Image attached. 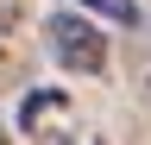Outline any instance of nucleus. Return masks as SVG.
<instances>
[{
    "instance_id": "obj_1",
    "label": "nucleus",
    "mask_w": 151,
    "mask_h": 145,
    "mask_svg": "<svg viewBox=\"0 0 151 145\" xmlns=\"http://www.w3.org/2000/svg\"><path fill=\"white\" fill-rule=\"evenodd\" d=\"M44 50L69 76H107V32L82 13H50L44 19Z\"/></svg>"
},
{
    "instance_id": "obj_2",
    "label": "nucleus",
    "mask_w": 151,
    "mask_h": 145,
    "mask_svg": "<svg viewBox=\"0 0 151 145\" xmlns=\"http://www.w3.org/2000/svg\"><path fill=\"white\" fill-rule=\"evenodd\" d=\"M19 120H25V133H50V126L69 120V95L63 88H32L25 107H19Z\"/></svg>"
},
{
    "instance_id": "obj_3",
    "label": "nucleus",
    "mask_w": 151,
    "mask_h": 145,
    "mask_svg": "<svg viewBox=\"0 0 151 145\" xmlns=\"http://www.w3.org/2000/svg\"><path fill=\"white\" fill-rule=\"evenodd\" d=\"M94 13H101V19H113V25H132L139 19V6H132V0H88Z\"/></svg>"
},
{
    "instance_id": "obj_4",
    "label": "nucleus",
    "mask_w": 151,
    "mask_h": 145,
    "mask_svg": "<svg viewBox=\"0 0 151 145\" xmlns=\"http://www.w3.org/2000/svg\"><path fill=\"white\" fill-rule=\"evenodd\" d=\"M145 95H151V57H145Z\"/></svg>"
},
{
    "instance_id": "obj_5",
    "label": "nucleus",
    "mask_w": 151,
    "mask_h": 145,
    "mask_svg": "<svg viewBox=\"0 0 151 145\" xmlns=\"http://www.w3.org/2000/svg\"><path fill=\"white\" fill-rule=\"evenodd\" d=\"M0 76H6V44H0Z\"/></svg>"
},
{
    "instance_id": "obj_6",
    "label": "nucleus",
    "mask_w": 151,
    "mask_h": 145,
    "mask_svg": "<svg viewBox=\"0 0 151 145\" xmlns=\"http://www.w3.org/2000/svg\"><path fill=\"white\" fill-rule=\"evenodd\" d=\"M0 145H13V139H6V126H0Z\"/></svg>"
}]
</instances>
